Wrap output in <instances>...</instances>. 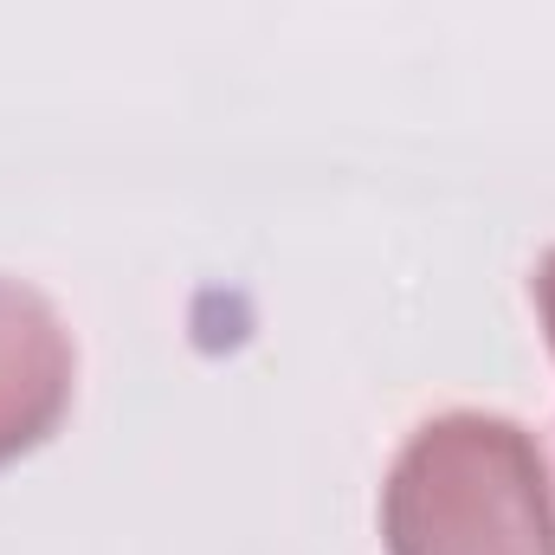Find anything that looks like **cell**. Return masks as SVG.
<instances>
[{
    "instance_id": "3",
    "label": "cell",
    "mask_w": 555,
    "mask_h": 555,
    "mask_svg": "<svg viewBox=\"0 0 555 555\" xmlns=\"http://www.w3.org/2000/svg\"><path fill=\"white\" fill-rule=\"evenodd\" d=\"M537 310H543V330L555 349V253H543V266H537Z\"/></svg>"
},
{
    "instance_id": "1",
    "label": "cell",
    "mask_w": 555,
    "mask_h": 555,
    "mask_svg": "<svg viewBox=\"0 0 555 555\" xmlns=\"http://www.w3.org/2000/svg\"><path fill=\"white\" fill-rule=\"evenodd\" d=\"M388 555H555V498L537 439L504 414L414 426L382 485Z\"/></svg>"
},
{
    "instance_id": "2",
    "label": "cell",
    "mask_w": 555,
    "mask_h": 555,
    "mask_svg": "<svg viewBox=\"0 0 555 555\" xmlns=\"http://www.w3.org/2000/svg\"><path fill=\"white\" fill-rule=\"evenodd\" d=\"M72 382L78 356L59 310L33 284L0 278V465L39 452L65 426Z\"/></svg>"
}]
</instances>
